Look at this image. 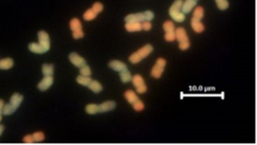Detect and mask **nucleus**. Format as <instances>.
Returning <instances> with one entry per match:
<instances>
[{
  "mask_svg": "<svg viewBox=\"0 0 257 145\" xmlns=\"http://www.w3.org/2000/svg\"><path fill=\"white\" fill-rule=\"evenodd\" d=\"M115 106H117V103H115V101H112V100L102 102V104H99V113H105V112L112 111V110H114L115 108Z\"/></svg>",
  "mask_w": 257,
  "mask_h": 145,
  "instance_id": "nucleus-10",
  "label": "nucleus"
},
{
  "mask_svg": "<svg viewBox=\"0 0 257 145\" xmlns=\"http://www.w3.org/2000/svg\"><path fill=\"white\" fill-rule=\"evenodd\" d=\"M169 14H170V16L172 17V19L176 22H179V23H182V22H184L185 19H186V15H185L182 11L173 12V13H169Z\"/></svg>",
  "mask_w": 257,
  "mask_h": 145,
  "instance_id": "nucleus-21",
  "label": "nucleus"
},
{
  "mask_svg": "<svg viewBox=\"0 0 257 145\" xmlns=\"http://www.w3.org/2000/svg\"><path fill=\"white\" fill-rule=\"evenodd\" d=\"M70 28L71 29V31L83 29V24H81V22L78 18H73L70 22Z\"/></svg>",
  "mask_w": 257,
  "mask_h": 145,
  "instance_id": "nucleus-25",
  "label": "nucleus"
},
{
  "mask_svg": "<svg viewBox=\"0 0 257 145\" xmlns=\"http://www.w3.org/2000/svg\"><path fill=\"white\" fill-rule=\"evenodd\" d=\"M125 29L128 32H139V31L142 30V25H141L140 22H126Z\"/></svg>",
  "mask_w": 257,
  "mask_h": 145,
  "instance_id": "nucleus-13",
  "label": "nucleus"
},
{
  "mask_svg": "<svg viewBox=\"0 0 257 145\" xmlns=\"http://www.w3.org/2000/svg\"><path fill=\"white\" fill-rule=\"evenodd\" d=\"M90 9H92V10L95 12L96 15H98V14H99L103 10V4H102V3H101V2H95L93 4L92 8H90Z\"/></svg>",
  "mask_w": 257,
  "mask_h": 145,
  "instance_id": "nucleus-32",
  "label": "nucleus"
},
{
  "mask_svg": "<svg viewBox=\"0 0 257 145\" xmlns=\"http://www.w3.org/2000/svg\"><path fill=\"white\" fill-rule=\"evenodd\" d=\"M4 101L2 99H0V114H2V109H3V106H4Z\"/></svg>",
  "mask_w": 257,
  "mask_h": 145,
  "instance_id": "nucleus-41",
  "label": "nucleus"
},
{
  "mask_svg": "<svg viewBox=\"0 0 257 145\" xmlns=\"http://www.w3.org/2000/svg\"><path fill=\"white\" fill-rule=\"evenodd\" d=\"M191 27H192V29L197 33H202V32H204V30H205V25L202 23L201 20L195 19V18H193V17H192V19H191Z\"/></svg>",
  "mask_w": 257,
  "mask_h": 145,
  "instance_id": "nucleus-12",
  "label": "nucleus"
},
{
  "mask_svg": "<svg viewBox=\"0 0 257 145\" xmlns=\"http://www.w3.org/2000/svg\"><path fill=\"white\" fill-rule=\"evenodd\" d=\"M15 110H16V109H15L10 103L4 104V106H3V109H2V114H4V115H11V114H13V113L15 112Z\"/></svg>",
  "mask_w": 257,
  "mask_h": 145,
  "instance_id": "nucleus-29",
  "label": "nucleus"
},
{
  "mask_svg": "<svg viewBox=\"0 0 257 145\" xmlns=\"http://www.w3.org/2000/svg\"><path fill=\"white\" fill-rule=\"evenodd\" d=\"M204 8L202 6H196L194 8V13H193V18L195 19H198V20H202V18L204 17Z\"/></svg>",
  "mask_w": 257,
  "mask_h": 145,
  "instance_id": "nucleus-23",
  "label": "nucleus"
},
{
  "mask_svg": "<svg viewBox=\"0 0 257 145\" xmlns=\"http://www.w3.org/2000/svg\"><path fill=\"white\" fill-rule=\"evenodd\" d=\"M13 65H14L13 59L9 57L3 58L0 60V69H2V70H8V69L13 67Z\"/></svg>",
  "mask_w": 257,
  "mask_h": 145,
  "instance_id": "nucleus-16",
  "label": "nucleus"
},
{
  "mask_svg": "<svg viewBox=\"0 0 257 145\" xmlns=\"http://www.w3.org/2000/svg\"><path fill=\"white\" fill-rule=\"evenodd\" d=\"M216 5L220 10H227L229 8V2L228 0H215Z\"/></svg>",
  "mask_w": 257,
  "mask_h": 145,
  "instance_id": "nucleus-31",
  "label": "nucleus"
},
{
  "mask_svg": "<svg viewBox=\"0 0 257 145\" xmlns=\"http://www.w3.org/2000/svg\"><path fill=\"white\" fill-rule=\"evenodd\" d=\"M125 21L126 22H140L142 23L143 21L145 20V15H144V12H139V13H132L128 14L125 17Z\"/></svg>",
  "mask_w": 257,
  "mask_h": 145,
  "instance_id": "nucleus-9",
  "label": "nucleus"
},
{
  "mask_svg": "<svg viewBox=\"0 0 257 145\" xmlns=\"http://www.w3.org/2000/svg\"><path fill=\"white\" fill-rule=\"evenodd\" d=\"M86 112L89 115H95L96 113H99V105L98 104H93V103L87 104L86 106Z\"/></svg>",
  "mask_w": 257,
  "mask_h": 145,
  "instance_id": "nucleus-20",
  "label": "nucleus"
},
{
  "mask_svg": "<svg viewBox=\"0 0 257 145\" xmlns=\"http://www.w3.org/2000/svg\"><path fill=\"white\" fill-rule=\"evenodd\" d=\"M195 1H197V2H198V0H195Z\"/></svg>",
  "mask_w": 257,
  "mask_h": 145,
  "instance_id": "nucleus-44",
  "label": "nucleus"
},
{
  "mask_svg": "<svg viewBox=\"0 0 257 145\" xmlns=\"http://www.w3.org/2000/svg\"><path fill=\"white\" fill-rule=\"evenodd\" d=\"M132 106H133L134 110H136L137 112H141L145 109V104H144V102L140 99H138L134 103H132Z\"/></svg>",
  "mask_w": 257,
  "mask_h": 145,
  "instance_id": "nucleus-30",
  "label": "nucleus"
},
{
  "mask_svg": "<svg viewBox=\"0 0 257 145\" xmlns=\"http://www.w3.org/2000/svg\"><path fill=\"white\" fill-rule=\"evenodd\" d=\"M1 120H2V114H0V122H1Z\"/></svg>",
  "mask_w": 257,
  "mask_h": 145,
  "instance_id": "nucleus-43",
  "label": "nucleus"
},
{
  "mask_svg": "<svg viewBox=\"0 0 257 145\" xmlns=\"http://www.w3.org/2000/svg\"><path fill=\"white\" fill-rule=\"evenodd\" d=\"M142 30H145V31H150L152 29V23L151 21H143L142 23Z\"/></svg>",
  "mask_w": 257,
  "mask_h": 145,
  "instance_id": "nucleus-38",
  "label": "nucleus"
},
{
  "mask_svg": "<svg viewBox=\"0 0 257 145\" xmlns=\"http://www.w3.org/2000/svg\"><path fill=\"white\" fill-rule=\"evenodd\" d=\"M83 36H84V33H83V29L73 31V37L74 39H81V38H83Z\"/></svg>",
  "mask_w": 257,
  "mask_h": 145,
  "instance_id": "nucleus-35",
  "label": "nucleus"
},
{
  "mask_svg": "<svg viewBox=\"0 0 257 145\" xmlns=\"http://www.w3.org/2000/svg\"><path fill=\"white\" fill-rule=\"evenodd\" d=\"M37 36H38V43L46 50V51H48V50L50 49V39H49L48 33L43 30H40L38 34H37Z\"/></svg>",
  "mask_w": 257,
  "mask_h": 145,
  "instance_id": "nucleus-4",
  "label": "nucleus"
},
{
  "mask_svg": "<svg viewBox=\"0 0 257 145\" xmlns=\"http://www.w3.org/2000/svg\"><path fill=\"white\" fill-rule=\"evenodd\" d=\"M144 15H145V20H146V21H152V20L155 18L154 12L151 11V10L144 11Z\"/></svg>",
  "mask_w": 257,
  "mask_h": 145,
  "instance_id": "nucleus-36",
  "label": "nucleus"
},
{
  "mask_svg": "<svg viewBox=\"0 0 257 145\" xmlns=\"http://www.w3.org/2000/svg\"><path fill=\"white\" fill-rule=\"evenodd\" d=\"M124 97L126 98V100H127V101L130 103V104L134 103L135 101H136V100L139 99V96H138V94L135 92V91H133V90H127V91H125Z\"/></svg>",
  "mask_w": 257,
  "mask_h": 145,
  "instance_id": "nucleus-17",
  "label": "nucleus"
},
{
  "mask_svg": "<svg viewBox=\"0 0 257 145\" xmlns=\"http://www.w3.org/2000/svg\"><path fill=\"white\" fill-rule=\"evenodd\" d=\"M165 40L167 42H173L176 40V37H175V32H169V33H165L164 36Z\"/></svg>",
  "mask_w": 257,
  "mask_h": 145,
  "instance_id": "nucleus-37",
  "label": "nucleus"
},
{
  "mask_svg": "<svg viewBox=\"0 0 257 145\" xmlns=\"http://www.w3.org/2000/svg\"><path fill=\"white\" fill-rule=\"evenodd\" d=\"M22 101H23V95H21V94H19V93H13L12 94V96L10 97L9 103H10L15 109H17Z\"/></svg>",
  "mask_w": 257,
  "mask_h": 145,
  "instance_id": "nucleus-14",
  "label": "nucleus"
},
{
  "mask_svg": "<svg viewBox=\"0 0 257 145\" xmlns=\"http://www.w3.org/2000/svg\"><path fill=\"white\" fill-rule=\"evenodd\" d=\"M28 49H29V51L36 53V54H43V53L47 52L39 43H35V42L30 43L29 45H28Z\"/></svg>",
  "mask_w": 257,
  "mask_h": 145,
  "instance_id": "nucleus-15",
  "label": "nucleus"
},
{
  "mask_svg": "<svg viewBox=\"0 0 257 145\" xmlns=\"http://www.w3.org/2000/svg\"><path fill=\"white\" fill-rule=\"evenodd\" d=\"M68 59H70V61L77 68H80V67H83V66L86 65V59L83 57H81V56L76 52H71L70 54L68 55Z\"/></svg>",
  "mask_w": 257,
  "mask_h": 145,
  "instance_id": "nucleus-5",
  "label": "nucleus"
},
{
  "mask_svg": "<svg viewBox=\"0 0 257 145\" xmlns=\"http://www.w3.org/2000/svg\"><path fill=\"white\" fill-rule=\"evenodd\" d=\"M191 46V43L190 41H184V42H180L179 43V48L182 50V51H186L190 48Z\"/></svg>",
  "mask_w": 257,
  "mask_h": 145,
  "instance_id": "nucleus-39",
  "label": "nucleus"
},
{
  "mask_svg": "<svg viewBox=\"0 0 257 145\" xmlns=\"http://www.w3.org/2000/svg\"><path fill=\"white\" fill-rule=\"evenodd\" d=\"M32 137H33L34 142H41V141L44 140L45 135L41 131H37V132H34L32 134Z\"/></svg>",
  "mask_w": 257,
  "mask_h": 145,
  "instance_id": "nucleus-33",
  "label": "nucleus"
},
{
  "mask_svg": "<svg viewBox=\"0 0 257 145\" xmlns=\"http://www.w3.org/2000/svg\"><path fill=\"white\" fill-rule=\"evenodd\" d=\"M109 67L112 68V70L115 71H118V72H121L125 70V69L128 68L127 64H125L123 61H120V60H112L109 62Z\"/></svg>",
  "mask_w": 257,
  "mask_h": 145,
  "instance_id": "nucleus-11",
  "label": "nucleus"
},
{
  "mask_svg": "<svg viewBox=\"0 0 257 145\" xmlns=\"http://www.w3.org/2000/svg\"><path fill=\"white\" fill-rule=\"evenodd\" d=\"M53 81H54L53 76H44L37 85V88L40 91H46L48 88H50V86L53 84Z\"/></svg>",
  "mask_w": 257,
  "mask_h": 145,
  "instance_id": "nucleus-6",
  "label": "nucleus"
},
{
  "mask_svg": "<svg viewBox=\"0 0 257 145\" xmlns=\"http://www.w3.org/2000/svg\"><path fill=\"white\" fill-rule=\"evenodd\" d=\"M175 37L178 42H184V41H189V37L186 32V29L184 27H178L175 29Z\"/></svg>",
  "mask_w": 257,
  "mask_h": 145,
  "instance_id": "nucleus-8",
  "label": "nucleus"
},
{
  "mask_svg": "<svg viewBox=\"0 0 257 145\" xmlns=\"http://www.w3.org/2000/svg\"><path fill=\"white\" fill-rule=\"evenodd\" d=\"M163 29H164L165 33L175 32V29H176V27H175L174 22H172L170 20H167V21L164 22V24H163Z\"/></svg>",
  "mask_w": 257,
  "mask_h": 145,
  "instance_id": "nucleus-27",
  "label": "nucleus"
},
{
  "mask_svg": "<svg viewBox=\"0 0 257 145\" xmlns=\"http://www.w3.org/2000/svg\"><path fill=\"white\" fill-rule=\"evenodd\" d=\"M41 71H42V73L44 76H52L53 72H54V66H53L52 64L45 63V64L42 65Z\"/></svg>",
  "mask_w": 257,
  "mask_h": 145,
  "instance_id": "nucleus-19",
  "label": "nucleus"
},
{
  "mask_svg": "<svg viewBox=\"0 0 257 145\" xmlns=\"http://www.w3.org/2000/svg\"><path fill=\"white\" fill-rule=\"evenodd\" d=\"M182 3L183 0H175L173 4L171 5L170 9H169V13H173V12H180L182 8Z\"/></svg>",
  "mask_w": 257,
  "mask_h": 145,
  "instance_id": "nucleus-26",
  "label": "nucleus"
},
{
  "mask_svg": "<svg viewBox=\"0 0 257 145\" xmlns=\"http://www.w3.org/2000/svg\"><path fill=\"white\" fill-rule=\"evenodd\" d=\"M131 81L134 86L136 87V91L139 94H144L147 92L148 88H147V85L145 83V80H144L142 75H140V74L134 75V76H132Z\"/></svg>",
  "mask_w": 257,
  "mask_h": 145,
  "instance_id": "nucleus-3",
  "label": "nucleus"
},
{
  "mask_svg": "<svg viewBox=\"0 0 257 145\" xmlns=\"http://www.w3.org/2000/svg\"><path fill=\"white\" fill-rule=\"evenodd\" d=\"M76 82L78 84L83 85V86H89V84L90 83V81L93 79L90 78V76H83V75H78L76 77Z\"/></svg>",
  "mask_w": 257,
  "mask_h": 145,
  "instance_id": "nucleus-24",
  "label": "nucleus"
},
{
  "mask_svg": "<svg viewBox=\"0 0 257 145\" xmlns=\"http://www.w3.org/2000/svg\"><path fill=\"white\" fill-rule=\"evenodd\" d=\"M3 131H4V126L0 124V136H1V134L3 133Z\"/></svg>",
  "mask_w": 257,
  "mask_h": 145,
  "instance_id": "nucleus-42",
  "label": "nucleus"
},
{
  "mask_svg": "<svg viewBox=\"0 0 257 145\" xmlns=\"http://www.w3.org/2000/svg\"><path fill=\"white\" fill-rule=\"evenodd\" d=\"M23 142L24 143H28V144L33 143L34 140H33L32 134H31V135H25V136L23 137Z\"/></svg>",
  "mask_w": 257,
  "mask_h": 145,
  "instance_id": "nucleus-40",
  "label": "nucleus"
},
{
  "mask_svg": "<svg viewBox=\"0 0 257 145\" xmlns=\"http://www.w3.org/2000/svg\"><path fill=\"white\" fill-rule=\"evenodd\" d=\"M89 88L90 90L93 91V93H101L102 91V85L99 82V81L96 80H92L90 81V83L89 84V86H87Z\"/></svg>",
  "mask_w": 257,
  "mask_h": 145,
  "instance_id": "nucleus-18",
  "label": "nucleus"
},
{
  "mask_svg": "<svg viewBox=\"0 0 257 145\" xmlns=\"http://www.w3.org/2000/svg\"><path fill=\"white\" fill-rule=\"evenodd\" d=\"M167 65V61H166L165 58L160 57L157 59L156 64L154 65V67L152 68L151 71V76L156 78V79H159V78L162 77L163 73H164V69Z\"/></svg>",
  "mask_w": 257,
  "mask_h": 145,
  "instance_id": "nucleus-2",
  "label": "nucleus"
},
{
  "mask_svg": "<svg viewBox=\"0 0 257 145\" xmlns=\"http://www.w3.org/2000/svg\"><path fill=\"white\" fill-rule=\"evenodd\" d=\"M153 50H154V47H153L151 44H146L145 46L140 48L138 51L134 52L133 54H131V56L128 57V60H130L132 64H138V63H140L143 59L148 57V56L153 52Z\"/></svg>",
  "mask_w": 257,
  "mask_h": 145,
  "instance_id": "nucleus-1",
  "label": "nucleus"
},
{
  "mask_svg": "<svg viewBox=\"0 0 257 145\" xmlns=\"http://www.w3.org/2000/svg\"><path fill=\"white\" fill-rule=\"evenodd\" d=\"M96 16H98V15H96L90 8L87 9V10L84 12L83 15V19L86 20V21H92V20H93V19H96Z\"/></svg>",
  "mask_w": 257,
  "mask_h": 145,
  "instance_id": "nucleus-28",
  "label": "nucleus"
},
{
  "mask_svg": "<svg viewBox=\"0 0 257 145\" xmlns=\"http://www.w3.org/2000/svg\"><path fill=\"white\" fill-rule=\"evenodd\" d=\"M80 75H83V76H90V75H92V69L89 68V66L87 64L83 66V67H80Z\"/></svg>",
  "mask_w": 257,
  "mask_h": 145,
  "instance_id": "nucleus-34",
  "label": "nucleus"
},
{
  "mask_svg": "<svg viewBox=\"0 0 257 145\" xmlns=\"http://www.w3.org/2000/svg\"><path fill=\"white\" fill-rule=\"evenodd\" d=\"M120 78H121V81L123 83L130 82L131 79H132V74H131L130 70L127 68V69H125V70L121 71L120 72Z\"/></svg>",
  "mask_w": 257,
  "mask_h": 145,
  "instance_id": "nucleus-22",
  "label": "nucleus"
},
{
  "mask_svg": "<svg viewBox=\"0 0 257 145\" xmlns=\"http://www.w3.org/2000/svg\"><path fill=\"white\" fill-rule=\"evenodd\" d=\"M196 5H197V1H195V0H183L181 11L186 15L188 13H190L196 7Z\"/></svg>",
  "mask_w": 257,
  "mask_h": 145,
  "instance_id": "nucleus-7",
  "label": "nucleus"
}]
</instances>
